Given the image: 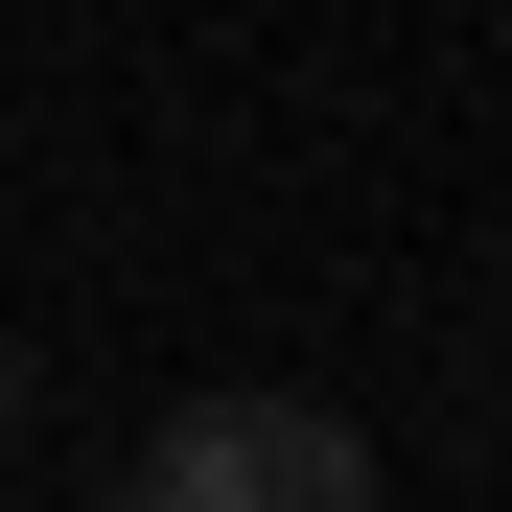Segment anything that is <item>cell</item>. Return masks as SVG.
Here are the masks:
<instances>
[{"instance_id":"cell-1","label":"cell","mask_w":512,"mask_h":512,"mask_svg":"<svg viewBox=\"0 0 512 512\" xmlns=\"http://www.w3.org/2000/svg\"><path fill=\"white\" fill-rule=\"evenodd\" d=\"M140 512H373V443L326 396H187L140 443Z\"/></svg>"},{"instance_id":"cell-2","label":"cell","mask_w":512,"mask_h":512,"mask_svg":"<svg viewBox=\"0 0 512 512\" xmlns=\"http://www.w3.org/2000/svg\"><path fill=\"white\" fill-rule=\"evenodd\" d=\"M0 419H24V350H0Z\"/></svg>"},{"instance_id":"cell-3","label":"cell","mask_w":512,"mask_h":512,"mask_svg":"<svg viewBox=\"0 0 512 512\" xmlns=\"http://www.w3.org/2000/svg\"><path fill=\"white\" fill-rule=\"evenodd\" d=\"M117 512H140V489H117Z\"/></svg>"}]
</instances>
